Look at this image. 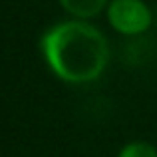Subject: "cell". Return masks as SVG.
<instances>
[{
	"label": "cell",
	"instance_id": "6da1fadb",
	"mask_svg": "<svg viewBox=\"0 0 157 157\" xmlns=\"http://www.w3.org/2000/svg\"><path fill=\"white\" fill-rule=\"evenodd\" d=\"M40 50L48 68L68 84L96 82L109 62L105 36L80 18L52 26L42 36Z\"/></svg>",
	"mask_w": 157,
	"mask_h": 157
},
{
	"label": "cell",
	"instance_id": "7a4b0ae2",
	"mask_svg": "<svg viewBox=\"0 0 157 157\" xmlns=\"http://www.w3.org/2000/svg\"><path fill=\"white\" fill-rule=\"evenodd\" d=\"M107 20L125 36H137L143 34L151 26V10L141 0H111L107 4Z\"/></svg>",
	"mask_w": 157,
	"mask_h": 157
},
{
	"label": "cell",
	"instance_id": "3957f363",
	"mask_svg": "<svg viewBox=\"0 0 157 157\" xmlns=\"http://www.w3.org/2000/svg\"><path fill=\"white\" fill-rule=\"evenodd\" d=\"M62 8L74 16V18H94L107 6V0H60Z\"/></svg>",
	"mask_w": 157,
	"mask_h": 157
},
{
	"label": "cell",
	"instance_id": "277c9868",
	"mask_svg": "<svg viewBox=\"0 0 157 157\" xmlns=\"http://www.w3.org/2000/svg\"><path fill=\"white\" fill-rule=\"evenodd\" d=\"M117 157H157V149L145 141H133L127 143Z\"/></svg>",
	"mask_w": 157,
	"mask_h": 157
}]
</instances>
